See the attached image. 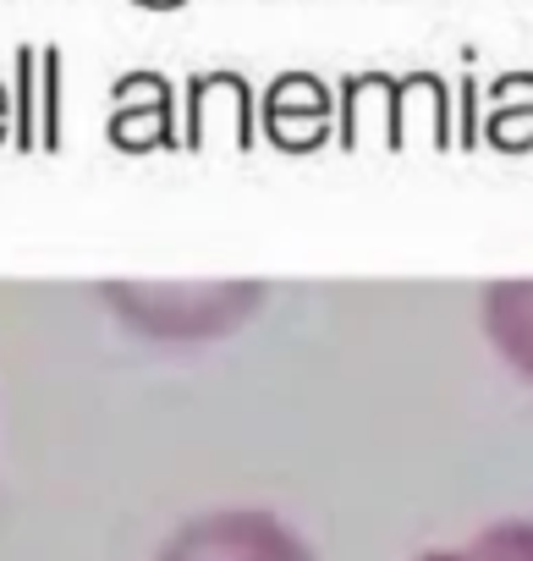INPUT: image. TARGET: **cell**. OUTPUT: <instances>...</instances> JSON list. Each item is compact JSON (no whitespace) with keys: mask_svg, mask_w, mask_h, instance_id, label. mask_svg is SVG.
<instances>
[{"mask_svg":"<svg viewBox=\"0 0 533 561\" xmlns=\"http://www.w3.org/2000/svg\"><path fill=\"white\" fill-rule=\"evenodd\" d=\"M105 298L143 336L193 342V336H220L242 314H253L264 287L258 280H204V287L198 280H160V287H149V280H116V287H105Z\"/></svg>","mask_w":533,"mask_h":561,"instance_id":"obj_1","label":"cell"},{"mask_svg":"<svg viewBox=\"0 0 533 561\" xmlns=\"http://www.w3.org/2000/svg\"><path fill=\"white\" fill-rule=\"evenodd\" d=\"M154 561H309V550L270 512H209L176 528Z\"/></svg>","mask_w":533,"mask_h":561,"instance_id":"obj_2","label":"cell"},{"mask_svg":"<svg viewBox=\"0 0 533 561\" xmlns=\"http://www.w3.org/2000/svg\"><path fill=\"white\" fill-rule=\"evenodd\" d=\"M484 331L495 353L533 380V280H489L484 287Z\"/></svg>","mask_w":533,"mask_h":561,"instance_id":"obj_3","label":"cell"},{"mask_svg":"<svg viewBox=\"0 0 533 561\" xmlns=\"http://www.w3.org/2000/svg\"><path fill=\"white\" fill-rule=\"evenodd\" d=\"M467 561H533V523L528 517H506V523L484 528L467 545Z\"/></svg>","mask_w":533,"mask_h":561,"instance_id":"obj_4","label":"cell"},{"mask_svg":"<svg viewBox=\"0 0 533 561\" xmlns=\"http://www.w3.org/2000/svg\"><path fill=\"white\" fill-rule=\"evenodd\" d=\"M418 561H467V550H429V556H418Z\"/></svg>","mask_w":533,"mask_h":561,"instance_id":"obj_5","label":"cell"},{"mask_svg":"<svg viewBox=\"0 0 533 561\" xmlns=\"http://www.w3.org/2000/svg\"><path fill=\"white\" fill-rule=\"evenodd\" d=\"M138 7H154V12H165V7H182V0H138Z\"/></svg>","mask_w":533,"mask_h":561,"instance_id":"obj_6","label":"cell"},{"mask_svg":"<svg viewBox=\"0 0 533 561\" xmlns=\"http://www.w3.org/2000/svg\"><path fill=\"white\" fill-rule=\"evenodd\" d=\"M0 122H7V94H0Z\"/></svg>","mask_w":533,"mask_h":561,"instance_id":"obj_7","label":"cell"}]
</instances>
